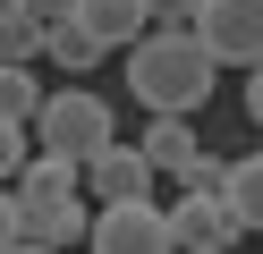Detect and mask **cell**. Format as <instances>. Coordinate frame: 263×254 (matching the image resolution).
Masks as SVG:
<instances>
[{
  "mask_svg": "<svg viewBox=\"0 0 263 254\" xmlns=\"http://www.w3.org/2000/svg\"><path fill=\"white\" fill-rule=\"evenodd\" d=\"M85 254H178L170 203H93V237Z\"/></svg>",
  "mask_w": 263,
  "mask_h": 254,
  "instance_id": "obj_3",
  "label": "cell"
},
{
  "mask_svg": "<svg viewBox=\"0 0 263 254\" xmlns=\"http://www.w3.org/2000/svg\"><path fill=\"white\" fill-rule=\"evenodd\" d=\"M229 178H238V161H221V152H204V161L178 178V195H229Z\"/></svg>",
  "mask_w": 263,
  "mask_h": 254,
  "instance_id": "obj_14",
  "label": "cell"
},
{
  "mask_svg": "<svg viewBox=\"0 0 263 254\" xmlns=\"http://www.w3.org/2000/svg\"><path fill=\"white\" fill-rule=\"evenodd\" d=\"M0 119H17V127H34V119H43V85H34V68H0Z\"/></svg>",
  "mask_w": 263,
  "mask_h": 254,
  "instance_id": "obj_12",
  "label": "cell"
},
{
  "mask_svg": "<svg viewBox=\"0 0 263 254\" xmlns=\"http://www.w3.org/2000/svg\"><path fill=\"white\" fill-rule=\"evenodd\" d=\"M43 60H51V68H68V76H93V68H102V60H110V51H102V43H93V34H85V26H77V17H60V26H51V34H43Z\"/></svg>",
  "mask_w": 263,
  "mask_h": 254,
  "instance_id": "obj_9",
  "label": "cell"
},
{
  "mask_svg": "<svg viewBox=\"0 0 263 254\" xmlns=\"http://www.w3.org/2000/svg\"><path fill=\"white\" fill-rule=\"evenodd\" d=\"M246 119H255V127H263V68H255V76H246Z\"/></svg>",
  "mask_w": 263,
  "mask_h": 254,
  "instance_id": "obj_16",
  "label": "cell"
},
{
  "mask_svg": "<svg viewBox=\"0 0 263 254\" xmlns=\"http://www.w3.org/2000/svg\"><path fill=\"white\" fill-rule=\"evenodd\" d=\"M212 76H221V60L204 51V34L153 26L136 51H127V93H136L153 119H195L212 102Z\"/></svg>",
  "mask_w": 263,
  "mask_h": 254,
  "instance_id": "obj_1",
  "label": "cell"
},
{
  "mask_svg": "<svg viewBox=\"0 0 263 254\" xmlns=\"http://www.w3.org/2000/svg\"><path fill=\"white\" fill-rule=\"evenodd\" d=\"M77 26L102 51H136L144 34H153V0H77Z\"/></svg>",
  "mask_w": 263,
  "mask_h": 254,
  "instance_id": "obj_7",
  "label": "cell"
},
{
  "mask_svg": "<svg viewBox=\"0 0 263 254\" xmlns=\"http://www.w3.org/2000/svg\"><path fill=\"white\" fill-rule=\"evenodd\" d=\"M43 34H51V26H43V9H34V0H0V51H9V68H26V60H34V51H43Z\"/></svg>",
  "mask_w": 263,
  "mask_h": 254,
  "instance_id": "obj_10",
  "label": "cell"
},
{
  "mask_svg": "<svg viewBox=\"0 0 263 254\" xmlns=\"http://www.w3.org/2000/svg\"><path fill=\"white\" fill-rule=\"evenodd\" d=\"M195 34H204V51L221 68H246V76L263 68V0H204Z\"/></svg>",
  "mask_w": 263,
  "mask_h": 254,
  "instance_id": "obj_4",
  "label": "cell"
},
{
  "mask_svg": "<svg viewBox=\"0 0 263 254\" xmlns=\"http://www.w3.org/2000/svg\"><path fill=\"white\" fill-rule=\"evenodd\" d=\"M144 161H153V169H170V178H187V169L204 161V144H195V127H187V119H153V127H144Z\"/></svg>",
  "mask_w": 263,
  "mask_h": 254,
  "instance_id": "obj_8",
  "label": "cell"
},
{
  "mask_svg": "<svg viewBox=\"0 0 263 254\" xmlns=\"http://www.w3.org/2000/svg\"><path fill=\"white\" fill-rule=\"evenodd\" d=\"M43 9V26H60V17H77V0H34Z\"/></svg>",
  "mask_w": 263,
  "mask_h": 254,
  "instance_id": "obj_17",
  "label": "cell"
},
{
  "mask_svg": "<svg viewBox=\"0 0 263 254\" xmlns=\"http://www.w3.org/2000/svg\"><path fill=\"white\" fill-rule=\"evenodd\" d=\"M0 254H60V246H0Z\"/></svg>",
  "mask_w": 263,
  "mask_h": 254,
  "instance_id": "obj_18",
  "label": "cell"
},
{
  "mask_svg": "<svg viewBox=\"0 0 263 254\" xmlns=\"http://www.w3.org/2000/svg\"><path fill=\"white\" fill-rule=\"evenodd\" d=\"M34 161H43V152H34V127H17V119H0V178L17 186V178H26Z\"/></svg>",
  "mask_w": 263,
  "mask_h": 254,
  "instance_id": "obj_13",
  "label": "cell"
},
{
  "mask_svg": "<svg viewBox=\"0 0 263 254\" xmlns=\"http://www.w3.org/2000/svg\"><path fill=\"white\" fill-rule=\"evenodd\" d=\"M170 229H178V254H238V212L229 195H178L170 203Z\"/></svg>",
  "mask_w": 263,
  "mask_h": 254,
  "instance_id": "obj_5",
  "label": "cell"
},
{
  "mask_svg": "<svg viewBox=\"0 0 263 254\" xmlns=\"http://www.w3.org/2000/svg\"><path fill=\"white\" fill-rule=\"evenodd\" d=\"M229 212H238L246 237H263V152H246L238 178H229Z\"/></svg>",
  "mask_w": 263,
  "mask_h": 254,
  "instance_id": "obj_11",
  "label": "cell"
},
{
  "mask_svg": "<svg viewBox=\"0 0 263 254\" xmlns=\"http://www.w3.org/2000/svg\"><path fill=\"white\" fill-rule=\"evenodd\" d=\"M195 17H204V0H153V26L170 34H195Z\"/></svg>",
  "mask_w": 263,
  "mask_h": 254,
  "instance_id": "obj_15",
  "label": "cell"
},
{
  "mask_svg": "<svg viewBox=\"0 0 263 254\" xmlns=\"http://www.w3.org/2000/svg\"><path fill=\"white\" fill-rule=\"evenodd\" d=\"M34 135H43V152H51V161H77V169H85V161H102V152L119 144V119H110V102H102V93L68 85V93L43 102Z\"/></svg>",
  "mask_w": 263,
  "mask_h": 254,
  "instance_id": "obj_2",
  "label": "cell"
},
{
  "mask_svg": "<svg viewBox=\"0 0 263 254\" xmlns=\"http://www.w3.org/2000/svg\"><path fill=\"white\" fill-rule=\"evenodd\" d=\"M153 178L161 169L144 161V144H110L102 161H85V195L93 203H153Z\"/></svg>",
  "mask_w": 263,
  "mask_h": 254,
  "instance_id": "obj_6",
  "label": "cell"
}]
</instances>
